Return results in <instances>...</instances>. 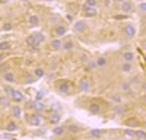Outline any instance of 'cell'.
<instances>
[{
    "mask_svg": "<svg viewBox=\"0 0 146 140\" xmlns=\"http://www.w3.org/2000/svg\"><path fill=\"white\" fill-rule=\"evenodd\" d=\"M41 121H42V117L38 112H34V114H28L27 115V123L29 125H40Z\"/></svg>",
    "mask_w": 146,
    "mask_h": 140,
    "instance_id": "obj_1",
    "label": "cell"
},
{
    "mask_svg": "<svg viewBox=\"0 0 146 140\" xmlns=\"http://www.w3.org/2000/svg\"><path fill=\"white\" fill-rule=\"evenodd\" d=\"M123 34L126 35L127 38H133L136 35V28L131 25V23H127V25L123 26Z\"/></svg>",
    "mask_w": 146,
    "mask_h": 140,
    "instance_id": "obj_2",
    "label": "cell"
},
{
    "mask_svg": "<svg viewBox=\"0 0 146 140\" xmlns=\"http://www.w3.org/2000/svg\"><path fill=\"white\" fill-rule=\"evenodd\" d=\"M57 89H58L60 93H69V92H70V82H67V80H62V82L58 83Z\"/></svg>",
    "mask_w": 146,
    "mask_h": 140,
    "instance_id": "obj_3",
    "label": "cell"
},
{
    "mask_svg": "<svg viewBox=\"0 0 146 140\" xmlns=\"http://www.w3.org/2000/svg\"><path fill=\"white\" fill-rule=\"evenodd\" d=\"M88 23L85 20H76L75 23H73V29H75V32H83L85 29H86Z\"/></svg>",
    "mask_w": 146,
    "mask_h": 140,
    "instance_id": "obj_4",
    "label": "cell"
},
{
    "mask_svg": "<svg viewBox=\"0 0 146 140\" xmlns=\"http://www.w3.org/2000/svg\"><path fill=\"white\" fill-rule=\"evenodd\" d=\"M66 32H67V26L64 25V23H60V25H57L56 29H54V34H56V37H57V38H60V37H63V35H66Z\"/></svg>",
    "mask_w": 146,
    "mask_h": 140,
    "instance_id": "obj_5",
    "label": "cell"
},
{
    "mask_svg": "<svg viewBox=\"0 0 146 140\" xmlns=\"http://www.w3.org/2000/svg\"><path fill=\"white\" fill-rule=\"evenodd\" d=\"M120 10L123 12V13H131V12H133V5L129 2V0H126V2H123V3H121V6H120Z\"/></svg>",
    "mask_w": 146,
    "mask_h": 140,
    "instance_id": "obj_6",
    "label": "cell"
},
{
    "mask_svg": "<svg viewBox=\"0 0 146 140\" xmlns=\"http://www.w3.org/2000/svg\"><path fill=\"white\" fill-rule=\"evenodd\" d=\"M10 98H12V101H13V102H21V101H23V93L19 92V90H16V89H13V90H12V93H10Z\"/></svg>",
    "mask_w": 146,
    "mask_h": 140,
    "instance_id": "obj_7",
    "label": "cell"
},
{
    "mask_svg": "<svg viewBox=\"0 0 146 140\" xmlns=\"http://www.w3.org/2000/svg\"><path fill=\"white\" fill-rule=\"evenodd\" d=\"M83 13H85L86 18H94V16H96V9L95 7H89V6L85 5L83 6Z\"/></svg>",
    "mask_w": 146,
    "mask_h": 140,
    "instance_id": "obj_8",
    "label": "cell"
},
{
    "mask_svg": "<svg viewBox=\"0 0 146 140\" xmlns=\"http://www.w3.org/2000/svg\"><path fill=\"white\" fill-rule=\"evenodd\" d=\"M89 88H91V83H89V80H88V79H82V80L79 82V89H80V90L88 92Z\"/></svg>",
    "mask_w": 146,
    "mask_h": 140,
    "instance_id": "obj_9",
    "label": "cell"
},
{
    "mask_svg": "<svg viewBox=\"0 0 146 140\" xmlns=\"http://www.w3.org/2000/svg\"><path fill=\"white\" fill-rule=\"evenodd\" d=\"M62 45H63V41L60 40V38H56V40L51 41V50L58 51V50H62Z\"/></svg>",
    "mask_w": 146,
    "mask_h": 140,
    "instance_id": "obj_10",
    "label": "cell"
},
{
    "mask_svg": "<svg viewBox=\"0 0 146 140\" xmlns=\"http://www.w3.org/2000/svg\"><path fill=\"white\" fill-rule=\"evenodd\" d=\"M27 44L29 45V47H32V48H36L40 44L36 42V40H35V37H34V34H31V35H28L27 37Z\"/></svg>",
    "mask_w": 146,
    "mask_h": 140,
    "instance_id": "obj_11",
    "label": "cell"
},
{
    "mask_svg": "<svg viewBox=\"0 0 146 140\" xmlns=\"http://www.w3.org/2000/svg\"><path fill=\"white\" fill-rule=\"evenodd\" d=\"M28 23H29V26H38L40 25V18L36 15H31L29 19H28Z\"/></svg>",
    "mask_w": 146,
    "mask_h": 140,
    "instance_id": "obj_12",
    "label": "cell"
},
{
    "mask_svg": "<svg viewBox=\"0 0 146 140\" xmlns=\"http://www.w3.org/2000/svg\"><path fill=\"white\" fill-rule=\"evenodd\" d=\"M3 79L7 82V83H13V82H15V75L7 70V72H5V73H3Z\"/></svg>",
    "mask_w": 146,
    "mask_h": 140,
    "instance_id": "obj_13",
    "label": "cell"
},
{
    "mask_svg": "<svg viewBox=\"0 0 146 140\" xmlns=\"http://www.w3.org/2000/svg\"><path fill=\"white\" fill-rule=\"evenodd\" d=\"M123 60L124 61H129V63H133V60H135V53H131V51L123 53Z\"/></svg>",
    "mask_w": 146,
    "mask_h": 140,
    "instance_id": "obj_14",
    "label": "cell"
},
{
    "mask_svg": "<svg viewBox=\"0 0 146 140\" xmlns=\"http://www.w3.org/2000/svg\"><path fill=\"white\" fill-rule=\"evenodd\" d=\"M34 76H35L36 79L44 77V76H45V70H44L42 67H36V69H34Z\"/></svg>",
    "mask_w": 146,
    "mask_h": 140,
    "instance_id": "obj_15",
    "label": "cell"
},
{
    "mask_svg": "<svg viewBox=\"0 0 146 140\" xmlns=\"http://www.w3.org/2000/svg\"><path fill=\"white\" fill-rule=\"evenodd\" d=\"M12 115H13L15 118H19L22 115V110H21L19 105H13V107H12Z\"/></svg>",
    "mask_w": 146,
    "mask_h": 140,
    "instance_id": "obj_16",
    "label": "cell"
},
{
    "mask_svg": "<svg viewBox=\"0 0 146 140\" xmlns=\"http://www.w3.org/2000/svg\"><path fill=\"white\" fill-rule=\"evenodd\" d=\"M31 108H34V110H36V111H42L45 107H44L42 101H35V102L31 104Z\"/></svg>",
    "mask_w": 146,
    "mask_h": 140,
    "instance_id": "obj_17",
    "label": "cell"
},
{
    "mask_svg": "<svg viewBox=\"0 0 146 140\" xmlns=\"http://www.w3.org/2000/svg\"><path fill=\"white\" fill-rule=\"evenodd\" d=\"M35 80H36V77H35L34 75H29V73H27L25 76H23V83H27V85H29V83H34Z\"/></svg>",
    "mask_w": 146,
    "mask_h": 140,
    "instance_id": "obj_18",
    "label": "cell"
},
{
    "mask_svg": "<svg viewBox=\"0 0 146 140\" xmlns=\"http://www.w3.org/2000/svg\"><path fill=\"white\" fill-rule=\"evenodd\" d=\"M121 70H123L124 73H130L131 70H133V64L129 63V61H124L123 64H121Z\"/></svg>",
    "mask_w": 146,
    "mask_h": 140,
    "instance_id": "obj_19",
    "label": "cell"
},
{
    "mask_svg": "<svg viewBox=\"0 0 146 140\" xmlns=\"http://www.w3.org/2000/svg\"><path fill=\"white\" fill-rule=\"evenodd\" d=\"M73 47H75V44H73V41H64L63 42V45H62V48L63 50H66V51H70V50H73Z\"/></svg>",
    "mask_w": 146,
    "mask_h": 140,
    "instance_id": "obj_20",
    "label": "cell"
},
{
    "mask_svg": "<svg viewBox=\"0 0 146 140\" xmlns=\"http://www.w3.org/2000/svg\"><path fill=\"white\" fill-rule=\"evenodd\" d=\"M100 110H101V107H100V104H96V102H94V104L89 105V111H91L92 114H98Z\"/></svg>",
    "mask_w": 146,
    "mask_h": 140,
    "instance_id": "obj_21",
    "label": "cell"
},
{
    "mask_svg": "<svg viewBox=\"0 0 146 140\" xmlns=\"http://www.w3.org/2000/svg\"><path fill=\"white\" fill-rule=\"evenodd\" d=\"M34 37H35V40H36V42H38V44H41V42L45 41V35L42 32H35Z\"/></svg>",
    "mask_w": 146,
    "mask_h": 140,
    "instance_id": "obj_22",
    "label": "cell"
},
{
    "mask_svg": "<svg viewBox=\"0 0 146 140\" xmlns=\"http://www.w3.org/2000/svg\"><path fill=\"white\" fill-rule=\"evenodd\" d=\"M63 133H64V127H62V125H57V127L53 128V134L54 136H62Z\"/></svg>",
    "mask_w": 146,
    "mask_h": 140,
    "instance_id": "obj_23",
    "label": "cell"
},
{
    "mask_svg": "<svg viewBox=\"0 0 146 140\" xmlns=\"http://www.w3.org/2000/svg\"><path fill=\"white\" fill-rule=\"evenodd\" d=\"M95 64L98 66V67H104V66L107 64V58H105V57H98V58L95 60Z\"/></svg>",
    "mask_w": 146,
    "mask_h": 140,
    "instance_id": "obj_24",
    "label": "cell"
},
{
    "mask_svg": "<svg viewBox=\"0 0 146 140\" xmlns=\"http://www.w3.org/2000/svg\"><path fill=\"white\" fill-rule=\"evenodd\" d=\"M6 130H7V131H16V130H18V124L13 123V121L9 123V124L6 125Z\"/></svg>",
    "mask_w": 146,
    "mask_h": 140,
    "instance_id": "obj_25",
    "label": "cell"
},
{
    "mask_svg": "<svg viewBox=\"0 0 146 140\" xmlns=\"http://www.w3.org/2000/svg\"><path fill=\"white\" fill-rule=\"evenodd\" d=\"M60 120H62V117H60V114H57V112H53V115H51V118H50V121L53 123V124H57Z\"/></svg>",
    "mask_w": 146,
    "mask_h": 140,
    "instance_id": "obj_26",
    "label": "cell"
},
{
    "mask_svg": "<svg viewBox=\"0 0 146 140\" xmlns=\"http://www.w3.org/2000/svg\"><path fill=\"white\" fill-rule=\"evenodd\" d=\"M7 50H10V42L7 41L0 42V51H7Z\"/></svg>",
    "mask_w": 146,
    "mask_h": 140,
    "instance_id": "obj_27",
    "label": "cell"
},
{
    "mask_svg": "<svg viewBox=\"0 0 146 140\" xmlns=\"http://www.w3.org/2000/svg\"><path fill=\"white\" fill-rule=\"evenodd\" d=\"M89 136L91 137H101L102 136V130H91L89 131Z\"/></svg>",
    "mask_w": 146,
    "mask_h": 140,
    "instance_id": "obj_28",
    "label": "cell"
},
{
    "mask_svg": "<svg viewBox=\"0 0 146 140\" xmlns=\"http://www.w3.org/2000/svg\"><path fill=\"white\" fill-rule=\"evenodd\" d=\"M85 5L89 6V7H96V5H98V0H85Z\"/></svg>",
    "mask_w": 146,
    "mask_h": 140,
    "instance_id": "obj_29",
    "label": "cell"
},
{
    "mask_svg": "<svg viewBox=\"0 0 146 140\" xmlns=\"http://www.w3.org/2000/svg\"><path fill=\"white\" fill-rule=\"evenodd\" d=\"M135 137L136 139H142V140H146V133L145 131H135Z\"/></svg>",
    "mask_w": 146,
    "mask_h": 140,
    "instance_id": "obj_30",
    "label": "cell"
},
{
    "mask_svg": "<svg viewBox=\"0 0 146 140\" xmlns=\"http://www.w3.org/2000/svg\"><path fill=\"white\" fill-rule=\"evenodd\" d=\"M3 90H5V93H6V95H10V93H12V90H13V88H12L10 85H5Z\"/></svg>",
    "mask_w": 146,
    "mask_h": 140,
    "instance_id": "obj_31",
    "label": "cell"
},
{
    "mask_svg": "<svg viewBox=\"0 0 146 140\" xmlns=\"http://www.w3.org/2000/svg\"><path fill=\"white\" fill-rule=\"evenodd\" d=\"M9 70V64L3 63V64H0V72H7Z\"/></svg>",
    "mask_w": 146,
    "mask_h": 140,
    "instance_id": "obj_32",
    "label": "cell"
},
{
    "mask_svg": "<svg viewBox=\"0 0 146 140\" xmlns=\"http://www.w3.org/2000/svg\"><path fill=\"white\" fill-rule=\"evenodd\" d=\"M124 136H127V137H135V131H131V130H124Z\"/></svg>",
    "mask_w": 146,
    "mask_h": 140,
    "instance_id": "obj_33",
    "label": "cell"
},
{
    "mask_svg": "<svg viewBox=\"0 0 146 140\" xmlns=\"http://www.w3.org/2000/svg\"><path fill=\"white\" fill-rule=\"evenodd\" d=\"M0 105H2V107H6V105H7L6 96H0Z\"/></svg>",
    "mask_w": 146,
    "mask_h": 140,
    "instance_id": "obj_34",
    "label": "cell"
},
{
    "mask_svg": "<svg viewBox=\"0 0 146 140\" xmlns=\"http://www.w3.org/2000/svg\"><path fill=\"white\" fill-rule=\"evenodd\" d=\"M44 96V93L42 92H36V95H35V101H41Z\"/></svg>",
    "mask_w": 146,
    "mask_h": 140,
    "instance_id": "obj_35",
    "label": "cell"
},
{
    "mask_svg": "<svg viewBox=\"0 0 146 140\" xmlns=\"http://www.w3.org/2000/svg\"><path fill=\"white\" fill-rule=\"evenodd\" d=\"M10 29H12V23L6 22L5 25H3V31H10Z\"/></svg>",
    "mask_w": 146,
    "mask_h": 140,
    "instance_id": "obj_36",
    "label": "cell"
},
{
    "mask_svg": "<svg viewBox=\"0 0 146 140\" xmlns=\"http://www.w3.org/2000/svg\"><path fill=\"white\" fill-rule=\"evenodd\" d=\"M96 67V64H95V61H92V63H89L88 66H86V70H92V69H95Z\"/></svg>",
    "mask_w": 146,
    "mask_h": 140,
    "instance_id": "obj_37",
    "label": "cell"
},
{
    "mask_svg": "<svg viewBox=\"0 0 146 140\" xmlns=\"http://www.w3.org/2000/svg\"><path fill=\"white\" fill-rule=\"evenodd\" d=\"M139 9H140L142 12H146V2H143V3H140V5H139Z\"/></svg>",
    "mask_w": 146,
    "mask_h": 140,
    "instance_id": "obj_38",
    "label": "cell"
},
{
    "mask_svg": "<svg viewBox=\"0 0 146 140\" xmlns=\"http://www.w3.org/2000/svg\"><path fill=\"white\" fill-rule=\"evenodd\" d=\"M69 128H70V131H72V133H78V130H79V128H78L76 125H70Z\"/></svg>",
    "mask_w": 146,
    "mask_h": 140,
    "instance_id": "obj_39",
    "label": "cell"
},
{
    "mask_svg": "<svg viewBox=\"0 0 146 140\" xmlns=\"http://www.w3.org/2000/svg\"><path fill=\"white\" fill-rule=\"evenodd\" d=\"M127 125H136V120H133V118L129 120V121H127Z\"/></svg>",
    "mask_w": 146,
    "mask_h": 140,
    "instance_id": "obj_40",
    "label": "cell"
},
{
    "mask_svg": "<svg viewBox=\"0 0 146 140\" xmlns=\"http://www.w3.org/2000/svg\"><path fill=\"white\" fill-rule=\"evenodd\" d=\"M113 99L118 102V101H120V95H114V96H113Z\"/></svg>",
    "mask_w": 146,
    "mask_h": 140,
    "instance_id": "obj_41",
    "label": "cell"
},
{
    "mask_svg": "<svg viewBox=\"0 0 146 140\" xmlns=\"http://www.w3.org/2000/svg\"><path fill=\"white\" fill-rule=\"evenodd\" d=\"M117 112H124V108H121V107H117Z\"/></svg>",
    "mask_w": 146,
    "mask_h": 140,
    "instance_id": "obj_42",
    "label": "cell"
},
{
    "mask_svg": "<svg viewBox=\"0 0 146 140\" xmlns=\"http://www.w3.org/2000/svg\"><path fill=\"white\" fill-rule=\"evenodd\" d=\"M123 89L127 90V89H129V85H127V83H123Z\"/></svg>",
    "mask_w": 146,
    "mask_h": 140,
    "instance_id": "obj_43",
    "label": "cell"
},
{
    "mask_svg": "<svg viewBox=\"0 0 146 140\" xmlns=\"http://www.w3.org/2000/svg\"><path fill=\"white\" fill-rule=\"evenodd\" d=\"M9 0H0V3H7Z\"/></svg>",
    "mask_w": 146,
    "mask_h": 140,
    "instance_id": "obj_44",
    "label": "cell"
},
{
    "mask_svg": "<svg viewBox=\"0 0 146 140\" xmlns=\"http://www.w3.org/2000/svg\"><path fill=\"white\" fill-rule=\"evenodd\" d=\"M3 58H5V55H3V54H0V61H2Z\"/></svg>",
    "mask_w": 146,
    "mask_h": 140,
    "instance_id": "obj_45",
    "label": "cell"
},
{
    "mask_svg": "<svg viewBox=\"0 0 146 140\" xmlns=\"http://www.w3.org/2000/svg\"><path fill=\"white\" fill-rule=\"evenodd\" d=\"M115 2H118V3H123V2H126V0H115Z\"/></svg>",
    "mask_w": 146,
    "mask_h": 140,
    "instance_id": "obj_46",
    "label": "cell"
},
{
    "mask_svg": "<svg viewBox=\"0 0 146 140\" xmlns=\"http://www.w3.org/2000/svg\"><path fill=\"white\" fill-rule=\"evenodd\" d=\"M47 2H53V0H47Z\"/></svg>",
    "mask_w": 146,
    "mask_h": 140,
    "instance_id": "obj_47",
    "label": "cell"
}]
</instances>
